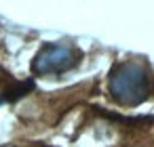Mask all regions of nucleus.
I'll list each match as a JSON object with an SVG mask.
<instances>
[{
  "label": "nucleus",
  "mask_w": 154,
  "mask_h": 147,
  "mask_svg": "<svg viewBox=\"0 0 154 147\" xmlns=\"http://www.w3.org/2000/svg\"><path fill=\"white\" fill-rule=\"evenodd\" d=\"M148 90V76L141 63L127 61L110 78V93L116 101L125 105H135L143 101Z\"/></svg>",
  "instance_id": "f257e3e1"
},
{
  "label": "nucleus",
  "mask_w": 154,
  "mask_h": 147,
  "mask_svg": "<svg viewBox=\"0 0 154 147\" xmlns=\"http://www.w3.org/2000/svg\"><path fill=\"white\" fill-rule=\"evenodd\" d=\"M74 49L68 44H49L34 59V72L38 74H57L68 69L74 63Z\"/></svg>",
  "instance_id": "f03ea898"
}]
</instances>
